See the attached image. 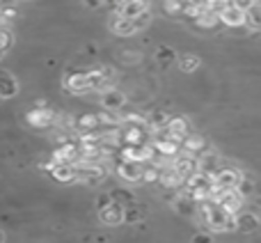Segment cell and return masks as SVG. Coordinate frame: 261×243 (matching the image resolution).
<instances>
[{"label":"cell","instance_id":"cell-20","mask_svg":"<svg viewBox=\"0 0 261 243\" xmlns=\"http://www.w3.org/2000/svg\"><path fill=\"white\" fill-rule=\"evenodd\" d=\"M149 21H151V12H142L140 14V16H135L133 18V26H135V30H144V28L149 26Z\"/></svg>","mask_w":261,"mask_h":243},{"label":"cell","instance_id":"cell-18","mask_svg":"<svg viewBox=\"0 0 261 243\" xmlns=\"http://www.w3.org/2000/svg\"><path fill=\"white\" fill-rule=\"evenodd\" d=\"M197 67H199V58H197V55H184V58H181V69H184L186 74L195 71Z\"/></svg>","mask_w":261,"mask_h":243},{"label":"cell","instance_id":"cell-9","mask_svg":"<svg viewBox=\"0 0 261 243\" xmlns=\"http://www.w3.org/2000/svg\"><path fill=\"white\" fill-rule=\"evenodd\" d=\"M99 218L106 225H119V223H124V207L117 202H110L108 207L99 211Z\"/></svg>","mask_w":261,"mask_h":243},{"label":"cell","instance_id":"cell-22","mask_svg":"<svg viewBox=\"0 0 261 243\" xmlns=\"http://www.w3.org/2000/svg\"><path fill=\"white\" fill-rule=\"evenodd\" d=\"M140 218H142V211H140L138 207H133V204H130L128 209H124V221H126V223H135V221H140Z\"/></svg>","mask_w":261,"mask_h":243},{"label":"cell","instance_id":"cell-8","mask_svg":"<svg viewBox=\"0 0 261 243\" xmlns=\"http://www.w3.org/2000/svg\"><path fill=\"white\" fill-rule=\"evenodd\" d=\"M149 9V3L147 0H126V3L119 5V16L122 18H128V21H133L135 16H140L142 12H147Z\"/></svg>","mask_w":261,"mask_h":243},{"label":"cell","instance_id":"cell-2","mask_svg":"<svg viewBox=\"0 0 261 243\" xmlns=\"http://www.w3.org/2000/svg\"><path fill=\"white\" fill-rule=\"evenodd\" d=\"M55 119H58V115L50 108H46L44 104H39L35 110L28 113V124L35 129H50V126H55Z\"/></svg>","mask_w":261,"mask_h":243},{"label":"cell","instance_id":"cell-11","mask_svg":"<svg viewBox=\"0 0 261 243\" xmlns=\"http://www.w3.org/2000/svg\"><path fill=\"white\" fill-rule=\"evenodd\" d=\"M76 131L78 133H92V131H99V115L94 113H87V115H81L76 117Z\"/></svg>","mask_w":261,"mask_h":243},{"label":"cell","instance_id":"cell-25","mask_svg":"<svg viewBox=\"0 0 261 243\" xmlns=\"http://www.w3.org/2000/svg\"><path fill=\"white\" fill-rule=\"evenodd\" d=\"M0 241H3V234H0Z\"/></svg>","mask_w":261,"mask_h":243},{"label":"cell","instance_id":"cell-7","mask_svg":"<svg viewBox=\"0 0 261 243\" xmlns=\"http://www.w3.org/2000/svg\"><path fill=\"white\" fill-rule=\"evenodd\" d=\"M101 104H103V108L106 110H110V113H117V110H122L124 106H126V96L122 94V92H117V90H106L103 92V96H101Z\"/></svg>","mask_w":261,"mask_h":243},{"label":"cell","instance_id":"cell-19","mask_svg":"<svg viewBox=\"0 0 261 243\" xmlns=\"http://www.w3.org/2000/svg\"><path fill=\"white\" fill-rule=\"evenodd\" d=\"M186 3L184 0H165V12L167 14H184Z\"/></svg>","mask_w":261,"mask_h":243},{"label":"cell","instance_id":"cell-6","mask_svg":"<svg viewBox=\"0 0 261 243\" xmlns=\"http://www.w3.org/2000/svg\"><path fill=\"white\" fill-rule=\"evenodd\" d=\"M158 184H161L165 190H176L184 186V177L179 175V170H176L174 165H170V167H165V170H161Z\"/></svg>","mask_w":261,"mask_h":243},{"label":"cell","instance_id":"cell-24","mask_svg":"<svg viewBox=\"0 0 261 243\" xmlns=\"http://www.w3.org/2000/svg\"><path fill=\"white\" fill-rule=\"evenodd\" d=\"M193 243H211V236H204V234H199V236H195Z\"/></svg>","mask_w":261,"mask_h":243},{"label":"cell","instance_id":"cell-12","mask_svg":"<svg viewBox=\"0 0 261 243\" xmlns=\"http://www.w3.org/2000/svg\"><path fill=\"white\" fill-rule=\"evenodd\" d=\"M18 92V85H16V78L9 76L7 71H0V99H9Z\"/></svg>","mask_w":261,"mask_h":243},{"label":"cell","instance_id":"cell-1","mask_svg":"<svg viewBox=\"0 0 261 243\" xmlns=\"http://www.w3.org/2000/svg\"><path fill=\"white\" fill-rule=\"evenodd\" d=\"M115 170H117V175L122 177L124 181H142V172H144V163L140 161H122V158H117V154H115Z\"/></svg>","mask_w":261,"mask_h":243},{"label":"cell","instance_id":"cell-23","mask_svg":"<svg viewBox=\"0 0 261 243\" xmlns=\"http://www.w3.org/2000/svg\"><path fill=\"white\" fill-rule=\"evenodd\" d=\"M110 202H113V198H110V195H101V198L96 200V209H99V211H101V209H106Z\"/></svg>","mask_w":261,"mask_h":243},{"label":"cell","instance_id":"cell-13","mask_svg":"<svg viewBox=\"0 0 261 243\" xmlns=\"http://www.w3.org/2000/svg\"><path fill=\"white\" fill-rule=\"evenodd\" d=\"M259 227V218L254 213H236V232H254Z\"/></svg>","mask_w":261,"mask_h":243},{"label":"cell","instance_id":"cell-3","mask_svg":"<svg viewBox=\"0 0 261 243\" xmlns=\"http://www.w3.org/2000/svg\"><path fill=\"white\" fill-rule=\"evenodd\" d=\"M211 177H213V186H216V188H236V186L241 184V179H243L234 167H225V165L218 167Z\"/></svg>","mask_w":261,"mask_h":243},{"label":"cell","instance_id":"cell-16","mask_svg":"<svg viewBox=\"0 0 261 243\" xmlns=\"http://www.w3.org/2000/svg\"><path fill=\"white\" fill-rule=\"evenodd\" d=\"M110 198H113V202L122 204L124 209L130 207V204L135 202V200H133V195H130V190H126V188H115L113 193H110Z\"/></svg>","mask_w":261,"mask_h":243},{"label":"cell","instance_id":"cell-17","mask_svg":"<svg viewBox=\"0 0 261 243\" xmlns=\"http://www.w3.org/2000/svg\"><path fill=\"white\" fill-rule=\"evenodd\" d=\"M158 177H161V167L156 163H144V172H142V181H156L158 184Z\"/></svg>","mask_w":261,"mask_h":243},{"label":"cell","instance_id":"cell-5","mask_svg":"<svg viewBox=\"0 0 261 243\" xmlns=\"http://www.w3.org/2000/svg\"><path fill=\"white\" fill-rule=\"evenodd\" d=\"M218 18H220V23H225V26H229V28L245 26V12L241 7H236L234 3H231L227 9H222V12L218 14Z\"/></svg>","mask_w":261,"mask_h":243},{"label":"cell","instance_id":"cell-14","mask_svg":"<svg viewBox=\"0 0 261 243\" xmlns=\"http://www.w3.org/2000/svg\"><path fill=\"white\" fill-rule=\"evenodd\" d=\"M110 28H113L117 35H122V37H128V35H133V32H138V30H135V26H133V21L122 18L119 14L113 18V21H110Z\"/></svg>","mask_w":261,"mask_h":243},{"label":"cell","instance_id":"cell-4","mask_svg":"<svg viewBox=\"0 0 261 243\" xmlns=\"http://www.w3.org/2000/svg\"><path fill=\"white\" fill-rule=\"evenodd\" d=\"M64 87L71 94H85L90 92V81H87V71H69L64 76Z\"/></svg>","mask_w":261,"mask_h":243},{"label":"cell","instance_id":"cell-21","mask_svg":"<svg viewBox=\"0 0 261 243\" xmlns=\"http://www.w3.org/2000/svg\"><path fill=\"white\" fill-rule=\"evenodd\" d=\"M156 60H158V62H163V64L172 62V60H174V51L167 48V46H161V48H158V53H156Z\"/></svg>","mask_w":261,"mask_h":243},{"label":"cell","instance_id":"cell-10","mask_svg":"<svg viewBox=\"0 0 261 243\" xmlns=\"http://www.w3.org/2000/svg\"><path fill=\"white\" fill-rule=\"evenodd\" d=\"M50 175H53L55 181L69 184V181H76V167L69 165V163H53V167H50Z\"/></svg>","mask_w":261,"mask_h":243},{"label":"cell","instance_id":"cell-26","mask_svg":"<svg viewBox=\"0 0 261 243\" xmlns=\"http://www.w3.org/2000/svg\"><path fill=\"white\" fill-rule=\"evenodd\" d=\"M259 195H261V193H259ZM259 202H261V198H259Z\"/></svg>","mask_w":261,"mask_h":243},{"label":"cell","instance_id":"cell-15","mask_svg":"<svg viewBox=\"0 0 261 243\" xmlns=\"http://www.w3.org/2000/svg\"><path fill=\"white\" fill-rule=\"evenodd\" d=\"M245 26L252 30H261V5H252L245 12Z\"/></svg>","mask_w":261,"mask_h":243}]
</instances>
